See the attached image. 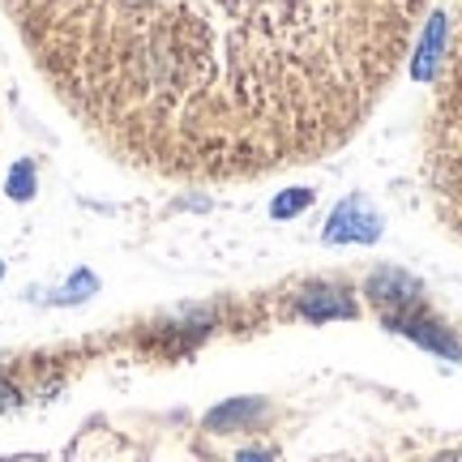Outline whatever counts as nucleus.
Wrapping results in <instances>:
<instances>
[{
  "label": "nucleus",
  "instance_id": "f257e3e1",
  "mask_svg": "<svg viewBox=\"0 0 462 462\" xmlns=\"http://www.w3.org/2000/svg\"><path fill=\"white\" fill-rule=\"evenodd\" d=\"M424 0H5L56 95L125 159L245 180L360 125Z\"/></svg>",
  "mask_w": 462,
  "mask_h": 462
},
{
  "label": "nucleus",
  "instance_id": "f03ea898",
  "mask_svg": "<svg viewBox=\"0 0 462 462\" xmlns=\"http://www.w3.org/2000/svg\"><path fill=\"white\" fill-rule=\"evenodd\" d=\"M381 236V218L368 210L364 198H346L330 218H326V231L321 240L326 245H373Z\"/></svg>",
  "mask_w": 462,
  "mask_h": 462
},
{
  "label": "nucleus",
  "instance_id": "7ed1b4c3",
  "mask_svg": "<svg viewBox=\"0 0 462 462\" xmlns=\"http://www.w3.org/2000/svg\"><path fill=\"white\" fill-rule=\"evenodd\" d=\"M385 330L407 334V338H415L420 346H429V351L446 356V360H462V346L454 343V334L441 330L437 321H429V317L415 313V309H398V313H385Z\"/></svg>",
  "mask_w": 462,
  "mask_h": 462
},
{
  "label": "nucleus",
  "instance_id": "20e7f679",
  "mask_svg": "<svg viewBox=\"0 0 462 462\" xmlns=\"http://www.w3.org/2000/svg\"><path fill=\"white\" fill-rule=\"evenodd\" d=\"M368 296L377 300L381 309H415L420 304V282L411 274H402V270H377L373 279H368Z\"/></svg>",
  "mask_w": 462,
  "mask_h": 462
},
{
  "label": "nucleus",
  "instance_id": "39448f33",
  "mask_svg": "<svg viewBox=\"0 0 462 462\" xmlns=\"http://www.w3.org/2000/svg\"><path fill=\"white\" fill-rule=\"evenodd\" d=\"M300 317H309V321H346V317H356V304L346 300V291L338 287H317L309 296H300Z\"/></svg>",
  "mask_w": 462,
  "mask_h": 462
},
{
  "label": "nucleus",
  "instance_id": "423d86ee",
  "mask_svg": "<svg viewBox=\"0 0 462 462\" xmlns=\"http://www.w3.org/2000/svg\"><path fill=\"white\" fill-rule=\"evenodd\" d=\"M265 407L262 402H257V398H240V402H227V407H218L215 415H210V420H206V424H210V429H240V424H245V420H257V415H262Z\"/></svg>",
  "mask_w": 462,
  "mask_h": 462
},
{
  "label": "nucleus",
  "instance_id": "0eeeda50",
  "mask_svg": "<svg viewBox=\"0 0 462 462\" xmlns=\"http://www.w3.org/2000/svg\"><path fill=\"white\" fill-rule=\"evenodd\" d=\"M446 17H432V31L429 39H424V48H420V60H415V78L424 82V78H432V65H437V51H441V39H446V26H441Z\"/></svg>",
  "mask_w": 462,
  "mask_h": 462
},
{
  "label": "nucleus",
  "instance_id": "6e6552de",
  "mask_svg": "<svg viewBox=\"0 0 462 462\" xmlns=\"http://www.w3.org/2000/svg\"><path fill=\"white\" fill-rule=\"evenodd\" d=\"M9 198L14 201H31L34 198V163L31 159L14 163V171H9Z\"/></svg>",
  "mask_w": 462,
  "mask_h": 462
},
{
  "label": "nucleus",
  "instance_id": "1a4fd4ad",
  "mask_svg": "<svg viewBox=\"0 0 462 462\" xmlns=\"http://www.w3.org/2000/svg\"><path fill=\"white\" fill-rule=\"evenodd\" d=\"M309 206H313V193H309V189H296V193H287V198L274 201V218H291V215H300V210H309Z\"/></svg>",
  "mask_w": 462,
  "mask_h": 462
},
{
  "label": "nucleus",
  "instance_id": "9d476101",
  "mask_svg": "<svg viewBox=\"0 0 462 462\" xmlns=\"http://www.w3.org/2000/svg\"><path fill=\"white\" fill-rule=\"evenodd\" d=\"M270 458H274L270 449H248V454H240L236 462H270Z\"/></svg>",
  "mask_w": 462,
  "mask_h": 462
},
{
  "label": "nucleus",
  "instance_id": "9b49d317",
  "mask_svg": "<svg viewBox=\"0 0 462 462\" xmlns=\"http://www.w3.org/2000/svg\"><path fill=\"white\" fill-rule=\"evenodd\" d=\"M437 462H462V449L458 454H446V458H437Z\"/></svg>",
  "mask_w": 462,
  "mask_h": 462
}]
</instances>
